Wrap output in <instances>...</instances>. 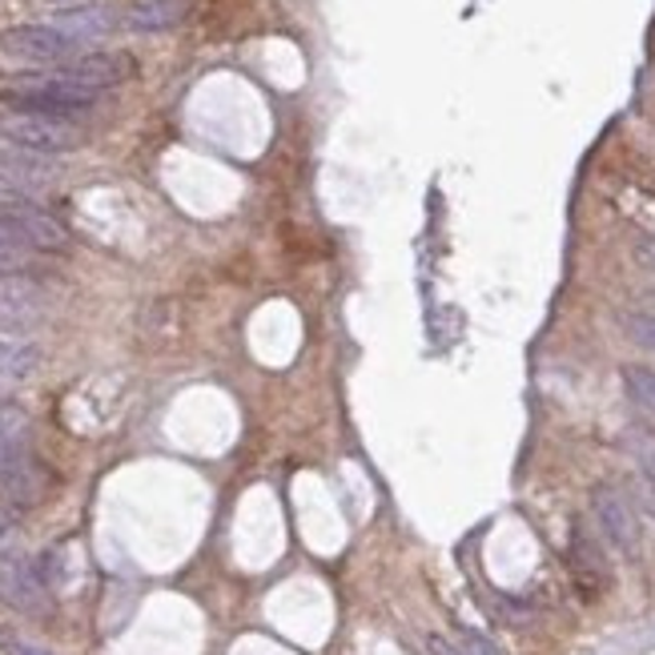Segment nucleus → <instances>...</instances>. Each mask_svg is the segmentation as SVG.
I'll list each match as a JSON object with an SVG mask.
<instances>
[{"label": "nucleus", "instance_id": "obj_12", "mask_svg": "<svg viewBox=\"0 0 655 655\" xmlns=\"http://www.w3.org/2000/svg\"><path fill=\"white\" fill-rule=\"evenodd\" d=\"M53 28H61L65 37H73L77 44H89V41H101L110 33V16L101 9H73V13H61L49 21Z\"/></svg>", "mask_w": 655, "mask_h": 655}, {"label": "nucleus", "instance_id": "obj_7", "mask_svg": "<svg viewBox=\"0 0 655 655\" xmlns=\"http://www.w3.org/2000/svg\"><path fill=\"white\" fill-rule=\"evenodd\" d=\"M0 53L33 61V65H65L81 53V44L53 25H16L0 33Z\"/></svg>", "mask_w": 655, "mask_h": 655}, {"label": "nucleus", "instance_id": "obj_16", "mask_svg": "<svg viewBox=\"0 0 655 655\" xmlns=\"http://www.w3.org/2000/svg\"><path fill=\"white\" fill-rule=\"evenodd\" d=\"M628 451H631V459L640 463L643 478L655 487V431H652V426H631V431H628Z\"/></svg>", "mask_w": 655, "mask_h": 655}, {"label": "nucleus", "instance_id": "obj_11", "mask_svg": "<svg viewBox=\"0 0 655 655\" xmlns=\"http://www.w3.org/2000/svg\"><path fill=\"white\" fill-rule=\"evenodd\" d=\"M37 367H41L37 342L21 334H0V378H28Z\"/></svg>", "mask_w": 655, "mask_h": 655}, {"label": "nucleus", "instance_id": "obj_8", "mask_svg": "<svg viewBox=\"0 0 655 655\" xmlns=\"http://www.w3.org/2000/svg\"><path fill=\"white\" fill-rule=\"evenodd\" d=\"M44 491H49V471L28 447L0 459V503L4 506L28 511V506L41 503Z\"/></svg>", "mask_w": 655, "mask_h": 655}, {"label": "nucleus", "instance_id": "obj_17", "mask_svg": "<svg viewBox=\"0 0 655 655\" xmlns=\"http://www.w3.org/2000/svg\"><path fill=\"white\" fill-rule=\"evenodd\" d=\"M624 386L628 395L655 414V370L652 367H624Z\"/></svg>", "mask_w": 655, "mask_h": 655}, {"label": "nucleus", "instance_id": "obj_3", "mask_svg": "<svg viewBox=\"0 0 655 655\" xmlns=\"http://www.w3.org/2000/svg\"><path fill=\"white\" fill-rule=\"evenodd\" d=\"M9 101L13 110H37V113H53V117H73V113L89 110L97 97L93 89L68 81L61 68H49V73H33V77H21V81L9 85Z\"/></svg>", "mask_w": 655, "mask_h": 655}, {"label": "nucleus", "instance_id": "obj_13", "mask_svg": "<svg viewBox=\"0 0 655 655\" xmlns=\"http://www.w3.org/2000/svg\"><path fill=\"white\" fill-rule=\"evenodd\" d=\"M28 410L16 398L0 395V459L28 447Z\"/></svg>", "mask_w": 655, "mask_h": 655}, {"label": "nucleus", "instance_id": "obj_19", "mask_svg": "<svg viewBox=\"0 0 655 655\" xmlns=\"http://www.w3.org/2000/svg\"><path fill=\"white\" fill-rule=\"evenodd\" d=\"M454 647L463 655H503L483 631H475V628H459V643H454Z\"/></svg>", "mask_w": 655, "mask_h": 655}, {"label": "nucleus", "instance_id": "obj_5", "mask_svg": "<svg viewBox=\"0 0 655 655\" xmlns=\"http://www.w3.org/2000/svg\"><path fill=\"white\" fill-rule=\"evenodd\" d=\"M591 515L600 523V535L607 543L619 551V555H640V543H643V531H640V515H635V506L631 499L619 487L612 483H603L591 491Z\"/></svg>", "mask_w": 655, "mask_h": 655}, {"label": "nucleus", "instance_id": "obj_2", "mask_svg": "<svg viewBox=\"0 0 655 655\" xmlns=\"http://www.w3.org/2000/svg\"><path fill=\"white\" fill-rule=\"evenodd\" d=\"M0 141L13 145V150L53 157V153L77 150L85 141V133L68 117H53V113L37 110H9L0 113Z\"/></svg>", "mask_w": 655, "mask_h": 655}, {"label": "nucleus", "instance_id": "obj_18", "mask_svg": "<svg viewBox=\"0 0 655 655\" xmlns=\"http://www.w3.org/2000/svg\"><path fill=\"white\" fill-rule=\"evenodd\" d=\"M619 326H624V334H628L635 346H643V350L655 355V314H647V310H628V314L619 318Z\"/></svg>", "mask_w": 655, "mask_h": 655}, {"label": "nucleus", "instance_id": "obj_15", "mask_svg": "<svg viewBox=\"0 0 655 655\" xmlns=\"http://www.w3.org/2000/svg\"><path fill=\"white\" fill-rule=\"evenodd\" d=\"M185 16L181 0H150V4H137L129 13V28H169Z\"/></svg>", "mask_w": 655, "mask_h": 655}, {"label": "nucleus", "instance_id": "obj_1", "mask_svg": "<svg viewBox=\"0 0 655 655\" xmlns=\"http://www.w3.org/2000/svg\"><path fill=\"white\" fill-rule=\"evenodd\" d=\"M0 600L25 615L49 612V583L37 560L28 555L25 535L9 515H0Z\"/></svg>", "mask_w": 655, "mask_h": 655}, {"label": "nucleus", "instance_id": "obj_22", "mask_svg": "<svg viewBox=\"0 0 655 655\" xmlns=\"http://www.w3.org/2000/svg\"><path fill=\"white\" fill-rule=\"evenodd\" d=\"M643 511H647V515L655 519V487H652V483L643 487Z\"/></svg>", "mask_w": 655, "mask_h": 655}, {"label": "nucleus", "instance_id": "obj_6", "mask_svg": "<svg viewBox=\"0 0 655 655\" xmlns=\"http://www.w3.org/2000/svg\"><path fill=\"white\" fill-rule=\"evenodd\" d=\"M567 567H571L575 591L588 603H595L603 591L612 588V563L603 551L600 535H591L583 519L571 523V539H567Z\"/></svg>", "mask_w": 655, "mask_h": 655}, {"label": "nucleus", "instance_id": "obj_4", "mask_svg": "<svg viewBox=\"0 0 655 655\" xmlns=\"http://www.w3.org/2000/svg\"><path fill=\"white\" fill-rule=\"evenodd\" d=\"M0 221L13 233H21L37 254H65V249L73 246L65 226H61L44 205L33 202L28 193L0 190Z\"/></svg>", "mask_w": 655, "mask_h": 655}, {"label": "nucleus", "instance_id": "obj_9", "mask_svg": "<svg viewBox=\"0 0 655 655\" xmlns=\"http://www.w3.org/2000/svg\"><path fill=\"white\" fill-rule=\"evenodd\" d=\"M53 181V165L41 153H25L13 145H0V190L9 193H33Z\"/></svg>", "mask_w": 655, "mask_h": 655}, {"label": "nucleus", "instance_id": "obj_21", "mask_svg": "<svg viewBox=\"0 0 655 655\" xmlns=\"http://www.w3.org/2000/svg\"><path fill=\"white\" fill-rule=\"evenodd\" d=\"M426 652H431V655H463L459 647H451L447 640H438V635H431V640H426Z\"/></svg>", "mask_w": 655, "mask_h": 655}, {"label": "nucleus", "instance_id": "obj_10", "mask_svg": "<svg viewBox=\"0 0 655 655\" xmlns=\"http://www.w3.org/2000/svg\"><path fill=\"white\" fill-rule=\"evenodd\" d=\"M41 322V301L33 298L25 286L0 290V334H21Z\"/></svg>", "mask_w": 655, "mask_h": 655}, {"label": "nucleus", "instance_id": "obj_20", "mask_svg": "<svg viewBox=\"0 0 655 655\" xmlns=\"http://www.w3.org/2000/svg\"><path fill=\"white\" fill-rule=\"evenodd\" d=\"M4 652L9 655H56V652H49L44 643L21 640V635H4Z\"/></svg>", "mask_w": 655, "mask_h": 655}, {"label": "nucleus", "instance_id": "obj_14", "mask_svg": "<svg viewBox=\"0 0 655 655\" xmlns=\"http://www.w3.org/2000/svg\"><path fill=\"white\" fill-rule=\"evenodd\" d=\"M37 266V249L28 246L21 233H13L4 221H0V273H9V278H21Z\"/></svg>", "mask_w": 655, "mask_h": 655}]
</instances>
